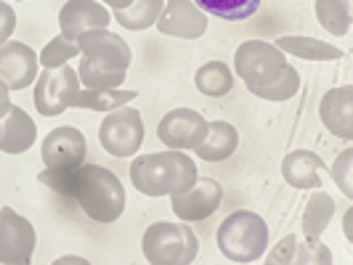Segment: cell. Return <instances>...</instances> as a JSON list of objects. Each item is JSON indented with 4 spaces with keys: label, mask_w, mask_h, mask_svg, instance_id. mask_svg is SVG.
<instances>
[{
    "label": "cell",
    "mask_w": 353,
    "mask_h": 265,
    "mask_svg": "<svg viewBox=\"0 0 353 265\" xmlns=\"http://www.w3.org/2000/svg\"><path fill=\"white\" fill-rule=\"evenodd\" d=\"M35 226L19 212H14V207H3L0 210V263L27 265L35 255Z\"/></svg>",
    "instance_id": "obj_9"
},
{
    "label": "cell",
    "mask_w": 353,
    "mask_h": 265,
    "mask_svg": "<svg viewBox=\"0 0 353 265\" xmlns=\"http://www.w3.org/2000/svg\"><path fill=\"white\" fill-rule=\"evenodd\" d=\"M35 138V120L21 106L11 104V109L6 112V123L0 125V151H6V154H24L27 149H32Z\"/></svg>",
    "instance_id": "obj_18"
},
{
    "label": "cell",
    "mask_w": 353,
    "mask_h": 265,
    "mask_svg": "<svg viewBox=\"0 0 353 265\" xmlns=\"http://www.w3.org/2000/svg\"><path fill=\"white\" fill-rule=\"evenodd\" d=\"M159 11H162V0H133L128 8L114 11V21H120V27L130 32H141L157 21Z\"/></svg>",
    "instance_id": "obj_26"
},
{
    "label": "cell",
    "mask_w": 353,
    "mask_h": 265,
    "mask_svg": "<svg viewBox=\"0 0 353 265\" xmlns=\"http://www.w3.org/2000/svg\"><path fill=\"white\" fill-rule=\"evenodd\" d=\"M319 114L324 127L343 138L351 141L353 138V88L351 85H340L332 88L330 93H324L321 104H319Z\"/></svg>",
    "instance_id": "obj_16"
},
{
    "label": "cell",
    "mask_w": 353,
    "mask_h": 265,
    "mask_svg": "<svg viewBox=\"0 0 353 265\" xmlns=\"http://www.w3.org/2000/svg\"><path fill=\"white\" fill-rule=\"evenodd\" d=\"M351 165H353V151L351 149H345L337 162L332 165V180H335L337 186H340V191L351 199L353 196V183H351Z\"/></svg>",
    "instance_id": "obj_29"
},
{
    "label": "cell",
    "mask_w": 353,
    "mask_h": 265,
    "mask_svg": "<svg viewBox=\"0 0 353 265\" xmlns=\"http://www.w3.org/2000/svg\"><path fill=\"white\" fill-rule=\"evenodd\" d=\"M332 215H335V199L327 194V191H319L311 194V199L305 202V212H303V233L305 239H319L327 226L332 223Z\"/></svg>",
    "instance_id": "obj_22"
},
{
    "label": "cell",
    "mask_w": 353,
    "mask_h": 265,
    "mask_svg": "<svg viewBox=\"0 0 353 265\" xmlns=\"http://www.w3.org/2000/svg\"><path fill=\"white\" fill-rule=\"evenodd\" d=\"M234 70L248 90L265 101H287L301 90V74L287 64L284 51L265 40H248L234 53Z\"/></svg>",
    "instance_id": "obj_2"
},
{
    "label": "cell",
    "mask_w": 353,
    "mask_h": 265,
    "mask_svg": "<svg viewBox=\"0 0 353 265\" xmlns=\"http://www.w3.org/2000/svg\"><path fill=\"white\" fill-rule=\"evenodd\" d=\"M109 21H112V14L96 0H67L64 8L59 11L61 37L67 40H77V35L88 30H106Z\"/></svg>",
    "instance_id": "obj_15"
},
{
    "label": "cell",
    "mask_w": 353,
    "mask_h": 265,
    "mask_svg": "<svg viewBox=\"0 0 353 265\" xmlns=\"http://www.w3.org/2000/svg\"><path fill=\"white\" fill-rule=\"evenodd\" d=\"M196 165L178 149H168L159 154H141L130 165L133 186L146 196H165L194 186Z\"/></svg>",
    "instance_id": "obj_4"
},
{
    "label": "cell",
    "mask_w": 353,
    "mask_h": 265,
    "mask_svg": "<svg viewBox=\"0 0 353 265\" xmlns=\"http://www.w3.org/2000/svg\"><path fill=\"white\" fill-rule=\"evenodd\" d=\"M221 199H223V189L218 180L212 178H196L194 186L183 189V191H173L170 194V204L181 220H208L212 212L221 207Z\"/></svg>",
    "instance_id": "obj_11"
},
{
    "label": "cell",
    "mask_w": 353,
    "mask_h": 265,
    "mask_svg": "<svg viewBox=\"0 0 353 265\" xmlns=\"http://www.w3.org/2000/svg\"><path fill=\"white\" fill-rule=\"evenodd\" d=\"M99 141L112 157H130L143 143V120L133 106L112 109L99 127Z\"/></svg>",
    "instance_id": "obj_7"
},
{
    "label": "cell",
    "mask_w": 353,
    "mask_h": 265,
    "mask_svg": "<svg viewBox=\"0 0 353 265\" xmlns=\"http://www.w3.org/2000/svg\"><path fill=\"white\" fill-rule=\"evenodd\" d=\"M316 19L330 35H348L353 21V0H316Z\"/></svg>",
    "instance_id": "obj_24"
},
{
    "label": "cell",
    "mask_w": 353,
    "mask_h": 265,
    "mask_svg": "<svg viewBox=\"0 0 353 265\" xmlns=\"http://www.w3.org/2000/svg\"><path fill=\"white\" fill-rule=\"evenodd\" d=\"M268 265H316V263H332V255H330V247H324L319 239H305L301 242L298 236H284L276 247L268 252L265 257Z\"/></svg>",
    "instance_id": "obj_17"
},
{
    "label": "cell",
    "mask_w": 353,
    "mask_h": 265,
    "mask_svg": "<svg viewBox=\"0 0 353 265\" xmlns=\"http://www.w3.org/2000/svg\"><path fill=\"white\" fill-rule=\"evenodd\" d=\"M139 93L136 90H123V88H85L77 90L72 106L77 109H93V112H112L120 109L128 101H133Z\"/></svg>",
    "instance_id": "obj_23"
},
{
    "label": "cell",
    "mask_w": 353,
    "mask_h": 265,
    "mask_svg": "<svg viewBox=\"0 0 353 265\" xmlns=\"http://www.w3.org/2000/svg\"><path fill=\"white\" fill-rule=\"evenodd\" d=\"M321 170H327V167L319 159V154L305 151V149H298V151L287 154L282 162L284 180L292 189H301V191H311V189L316 191V189H321Z\"/></svg>",
    "instance_id": "obj_19"
},
{
    "label": "cell",
    "mask_w": 353,
    "mask_h": 265,
    "mask_svg": "<svg viewBox=\"0 0 353 265\" xmlns=\"http://www.w3.org/2000/svg\"><path fill=\"white\" fill-rule=\"evenodd\" d=\"M11 109V98H8V88L0 83V117H6V112Z\"/></svg>",
    "instance_id": "obj_31"
},
{
    "label": "cell",
    "mask_w": 353,
    "mask_h": 265,
    "mask_svg": "<svg viewBox=\"0 0 353 265\" xmlns=\"http://www.w3.org/2000/svg\"><path fill=\"white\" fill-rule=\"evenodd\" d=\"M154 24L162 35L181 40H196L208 32V17L196 8L194 0H165Z\"/></svg>",
    "instance_id": "obj_12"
},
{
    "label": "cell",
    "mask_w": 353,
    "mask_h": 265,
    "mask_svg": "<svg viewBox=\"0 0 353 265\" xmlns=\"http://www.w3.org/2000/svg\"><path fill=\"white\" fill-rule=\"evenodd\" d=\"M141 247L152 265H189L196 260L199 239L183 223H154L143 233Z\"/></svg>",
    "instance_id": "obj_6"
},
{
    "label": "cell",
    "mask_w": 353,
    "mask_h": 265,
    "mask_svg": "<svg viewBox=\"0 0 353 265\" xmlns=\"http://www.w3.org/2000/svg\"><path fill=\"white\" fill-rule=\"evenodd\" d=\"M83 53L77 77L85 88H120L130 67V45L109 30H88L77 35Z\"/></svg>",
    "instance_id": "obj_3"
},
{
    "label": "cell",
    "mask_w": 353,
    "mask_h": 265,
    "mask_svg": "<svg viewBox=\"0 0 353 265\" xmlns=\"http://www.w3.org/2000/svg\"><path fill=\"white\" fill-rule=\"evenodd\" d=\"M77 43H72V40H67V37H53L51 43L43 48V53L37 56V61L46 67V70H53V67H61V64H67L70 59H74L77 56Z\"/></svg>",
    "instance_id": "obj_28"
},
{
    "label": "cell",
    "mask_w": 353,
    "mask_h": 265,
    "mask_svg": "<svg viewBox=\"0 0 353 265\" xmlns=\"http://www.w3.org/2000/svg\"><path fill=\"white\" fill-rule=\"evenodd\" d=\"M218 249L231 263H255L268 249V226L258 212L236 210L218 229Z\"/></svg>",
    "instance_id": "obj_5"
},
{
    "label": "cell",
    "mask_w": 353,
    "mask_h": 265,
    "mask_svg": "<svg viewBox=\"0 0 353 265\" xmlns=\"http://www.w3.org/2000/svg\"><path fill=\"white\" fill-rule=\"evenodd\" d=\"M35 80V109L43 117H56V114L67 112L80 90L77 88V72L67 64L40 72Z\"/></svg>",
    "instance_id": "obj_8"
},
{
    "label": "cell",
    "mask_w": 353,
    "mask_h": 265,
    "mask_svg": "<svg viewBox=\"0 0 353 265\" xmlns=\"http://www.w3.org/2000/svg\"><path fill=\"white\" fill-rule=\"evenodd\" d=\"M104 3H106V6H112L114 11H120V8H128L133 0H104Z\"/></svg>",
    "instance_id": "obj_32"
},
{
    "label": "cell",
    "mask_w": 353,
    "mask_h": 265,
    "mask_svg": "<svg viewBox=\"0 0 353 265\" xmlns=\"http://www.w3.org/2000/svg\"><path fill=\"white\" fill-rule=\"evenodd\" d=\"M194 85L199 93H205L210 98H221V96L231 93V88H234V74H231V70L223 61H210V64L196 70Z\"/></svg>",
    "instance_id": "obj_25"
},
{
    "label": "cell",
    "mask_w": 353,
    "mask_h": 265,
    "mask_svg": "<svg viewBox=\"0 0 353 265\" xmlns=\"http://www.w3.org/2000/svg\"><path fill=\"white\" fill-rule=\"evenodd\" d=\"M208 136V120L194 109H173L157 125V138L168 149H196Z\"/></svg>",
    "instance_id": "obj_10"
},
{
    "label": "cell",
    "mask_w": 353,
    "mask_h": 265,
    "mask_svg": "<svg viewBox=\"0 0 353 265\" xmlns=\"http://www.w3.org/2000/svg\"><path fill=\"white\" fill-rule=\"evenodd\" d=\"M43 162L46 167L51 170H59V167H77L85 162V154H88V143H85V136L72 127V125H64V127H56L46 136L43 141Z\"/></svg>",
    "instance_id": "obj_14"
},
{
    "label": "cell",
    "mask_w": 353,
    "mask_h": 265,
    "mask_svg": "<svg viewBox=\"0 0 353 265\" xmlns=\"http://www.w3.org/2000/svg\"><path fill=\"white\" fill-rule=\"evenodd\" d=\"M263 0H194V6L199 11H208L212 17L226 19V21H242L250 19Z\"/></svg>",
    "instance_id": "obj_27"
},
{
    "label": "cell",
    "mask_w": 353,
    "mask_h": 265,
    "mask_svg": "<svg viewBox=\"0 0 353 265\" xmlns=\"http://www.w3.org/2000/svg\"><path fill=\"white\" fill-rule=\"evenodd\" d=\"M14 30H17V14H14V8L8 3L0 0V43H6L8 37L14 35Z\"/></svg>",
    "instance_id": "obj_30"
},
{
    "label": "cell",
    "mask_w": 353,
    "mask_h": 265,
    "mask_svg": "<svg viewBox=\"0 0 353 265\" xmlns=\"http://www.w3.org/2000/svg\"><path fill=\"white\" fill-rule=\"evenodd\" d=\"M239 146V133L229 123H208V136L196 146V157L205 162H223L229 159Z\"/></svg>",
    "instance_id": "obj_20"
},
{
    "label": "cell",
    "mask_w": 353,
    "mask_h": 265,
    "mask_svg": "<svg viewBox=\"0 0 353 265\" xmlns=\"http://www.w3.org/2000/svg\"><path fill=\"white\" fill-rule=\"evenodd\" d=\"M37 180L61 196H72L96 223H114L125 212V189L104 165H77L43 170Z\"/></svg>",
    "instance_id": "obj_1"
},
{
    "label": "cell",
    "mask_w": 353,
    "mask_h": 265,
    "mask_svg": "<svg viewBox=\"0 0 353 265\" xmlns=\"http://www.w3.org/2000/svg\"><path fill=\"white\" fill-rule=\"evenodd\" d=\"M37 67L40 61L30 45L17 40L0 43V83L8 90H24L27 85H32Z\"/></svg>",
    "instance_id": "obj_13"
},
{
    "label": "cell",
    "mask_w": 353,
    "mask_h": 265,
    "mask_svg": "<svg viewBox=\"0 0 353 265\" xmlns=\"http://www.w3.org/2000/svg\"><path fill=\"white\" fill-rule=\"evenodd\" d=\"M279 51L290 53V56H298V59H308V61H332L340 59L343 51L330 45V43H321L316 37H298V35H284L274 43Z\"/></svg>",
    "instance_id": "obj_21"
}]
</instances>
